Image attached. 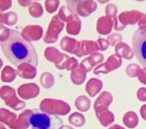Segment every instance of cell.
Returning a JSON list of instances; mask_svg holds the SVG:
<instances>
[{"label": "cell", "instance_id": "obj_2", "mask_svg": "<svg viewBox=\"0 0 146 129\" xmlns=\"http://www.w3.org/2000/svg\"><path fill=\"white\" fill-rule=\"evenodd\" d=\"M28 121L35 129H60L63 126L62 120L58 116L40 110L31 111Z\"/></svg>", "mask_w": 146, "mask_h": 129}, {"label": "cell", "instance_id": "obj_7", "mask_svg": "<svg viewBox=\"0 0 146 129\" xmlns=\"http://www.w3.org/2000/svg\"><path fill=\"white\" fill-rule=\"evenodd\" d=\"M110 129H123V128H122V127H120V126H113V127H111Z\"/></svg>", "mask_w": 146, "mask_h": 129}, {"label": "cell", "instance_id": "obj_3", "mask_svg": "<svg viewBox=\"0 0 146 129\" xmlns=\"http://www.w3.org/2000/svg\"><path fill=\"white\" fill-rule=\"evenodd\" d=\"M133 53L144 70H146V27H140L132 38Z\"/></svg>", "mask_w": 146, "mask_h": 129}, {"label": "cell", "instance_id": "obj_5", "mask_svg": "<svg viewBox=\"0 0 146 129\" xmlns=\"http://www.w3.org/2000/svg\"><path fill=\"white\" fill-rule=\"evenodd\" d=\"M139 98L142 100V101H144V100H146V89H140L139 90Z\"/></svg>", "mask_w": 146, "mask_h": 129}, {"label": "cell", "instance_id": "obj_1", "mask_svg": "<svg viewBox=\"0 0 146 129\" xmlns=\"http://www.w3.org/2000/svg\"><path fill=\"white\" fill-rule=\"evenodd\" d=\"M1 48L7 59L16 66L24 63L38 65L35 48L17 31L9 30L7 37L1 43Z\"/></svg>", "mask_w": 146, "mask_h": 129}, {"label": "cell", "instance_id": "obj_6", "mask_svg": "<svg viewBox=\"0 0 146 129\" xmlns=\"http://www.w3.org/2000/svg\"><path fill=\"white\" fill-rule=\"evenodd\" d=\"M141 112H142V114H143V116L146 119V106H143V108H142Z\"/></svg>", "mask_w": 146, "mask_h": 129}, {"label": "cell", "instance_id": "obj_4", "mask_svg": "<svg viewBox=\"0 0 146 129\" xmlns=\"http://www.w3.org/2000/svg\"><path fill=\"white\" fill-rule=\"evenodd\" d=\"M138 123V118L136 115L133 113V112H130V113H127L126 116H125V124L128 126V127H134Z\"/></svg>", "mask_w": 146, "mask_h": 129}]
</instances>
